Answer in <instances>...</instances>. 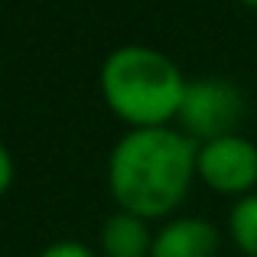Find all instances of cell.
I'll return each instance as SVG.
<instances>
[{
	"label": "cell",
	"mask_w": 257,
	"mask_h": 257,
	"mask_svg": "<svg viewBox=\"0 0 257 257\" xmlns=\"http://www.w3.org/2000/svg\"><path fill=\"white\" fill-rule=\"evenodd\" d=\"M199 144L173 127L131 131L107 157V189L120 212L144 221L170 218L195 179Z\"/></svg>",
	"instance_id": "cell-1"
},
{
	"label": "cell",
	"mask_w": 257,
	"mask_h": 257,
	"mask_svg": "<svg viewBox=\"0 0 257 257\" xmlns=\"http://www.w3.org/2000/svg\"><path fill=\"white\" fill-rule=\"evenodd\" d=\"M101 98L131 131L170 127L186 94V78L166 52L153 46H117L101 65Z\"/></svg>",
	"instance_id": "cell-2"
},
{
	"label": "cell",
	"mask_w": 257,
	"mask_h": 257,
	"mask_svg": "<svg viewBox=\"0 0 257 257\" xmlns=\"http://www.w3.org/2000/svg\"><path fill=\"white\" fill-rule=\"evenodd\" d=\"M247 104L238 85H231L228 78H195L186 85L176 120L192 144H208L238 134Z\"/></svg>",
	"instance_id": "cell-3"
},
{
	"label": "cell",
	"mask_w": 257,
	"mask_h": 257,
	"mask_svg": "<svg viewBox=\"0 0 257 257\" xmlns=\"http://www.w3.org/2000/svg\"><path fill=\"white\" fill-rule=\"evenodd\" d=\"M195 176L212 192L244 199L257 186V144L241 137V134L199 144V150H195Z\"/></svg>",
	"instance_id": "cell-4"
},
{
	"label": "cell",
	"mask_w": 257,
	"mask_h": 257,
	"mask_svg": "<svg viewBox=\"0 0 257 257\" xmlns=\"http://www.w3.org/2000/svg\"><path fill=\"white\" fill-rule=\"evenodd\" d=\"M221 231L199 215H176L153 234L150 257H218Z\"/></svg>",
	"instance_id": "cell-5"
},
{
	"label": "cell",
	"mask_w": 257,
	"mask_h": 257,
	"mask_svg": "<svg viewBox=\"0 0 257 257\" xmlns=\"http://www.w3.org/2000/svg\"><path fill=\"white\" fill-rule=\"evenodd\" d=\"M98 244L104 257H150L153 247V231L144 218L131 212H114L101 225Z\"/></svg>",
	"instance_id": "cell-6"
},
{
	"label": "cell",
	"mask_w": 257,
	"mask_h": 257,
	"mask_svg": "<svg viewBox=\"0 0 257 257\" xmlns=\"http://www.w3.org/2000/svg\"><path fill=\"white\" fill-rule=\"evenodd\" d=\"M228 238L244 257H257V192L234 202L228 215Z\"/></svg>",
	"instance_id": "cell-7"
},
{
	"label": "cell",
	"mask_w": 257,
	"mask_h": 257,
	"mask_svg": "<svg viewBox=\"0 0 257 257\" xmlns=\"http://www.w3.org/2000/svg\"><path fill=\"white\" fill-rule=\"evenodd\" d=\"M39 257H98V254L88 244H82V241H56V244L43 247Z\"/></svg>",
	"instance_id": "cell-8"
},
{
	"label": "cell",
	"mask_w": 257,
	"mask_h": 257,
	"mask_svg": "<svg viewBox=\"0 0 257 257\" xmlns=\"http://www.w3.org/2000/svg\"><path fill=\"white\" fill-rule=\"evenodd\" d=\"M13 173H17L13 170V157H10V150L0 144V195L13 186Z\"/></svg>",
	"instance_id": "cell-9"
},
{
	"label": "cell",
	"mask_w": 257,
	"mask_h": 257,
	"mask_svg": "<svg viewBox=\"0 0 257 257\" xmlns=\"http://www.w3.org/2000/svg\"><path fill=\"white\" fill-rule=\"evenodd\" d=\"M238 4H244L247 10H257V0H238Z\"/></svg>",
	"instance_id": "cell-10"
}]
</instances>
